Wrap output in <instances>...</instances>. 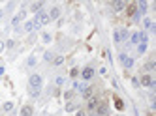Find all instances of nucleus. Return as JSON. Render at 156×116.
<instances>
[{"mask_svg": "<svg viewBox=\"0 0 156 116\" xmlns=\"http://www.w3.org/2000/svg\"><path fill=\"white\" fill-rule=\"evenodd\" d=\"M49 23H51V19H49V15H47L45 11H40V13H36V17H34L36 28H40V26H43V25H49Z\"/></svg>", "mask_w": 156, "mask_h": 116, "instance_id": "obj_1", "label": "nucleus"}, {"mask_svg": "<svg viewBox=\"0 0 156 116\" xmlns=\"http://www.w3.org/2000/svg\"><path fill=\"white\" fill-rule=\"evenodd\" d=\"M137 81H139V84H141V86H147V88H150V86H154V84H156V82H154V79L150 77L149 73L141 75V79H137Z\"/></svg>", "mask_w": 156, "mask_h": 116, "instance_id": "obj_2", "label": "nucleus"}, {"mask_svg": "<svg viewBox=\"0 0 156 116\" xmlns=\"http://www.w3.org/2000/svg\"><path fill=\"white\" fill-rule=\"evenodd\" d=\"M30 88H42V75L34 73L30 77Z\"/></svg>", "mask_w": 156, "mask_h": 116, "instance_id": "obj_3", "label": "nucleus"}, {"mask_svg": "<svg viewBox=\"0 0 156 116\" xmlns=\"http://www.w3.org/2000/svg\"><path fill=\"white\" fill-rule=\"evenodd\" d=\"M119 58H121V62L124 64V67H126V69H130V67L134 66V58L126 56V53H121V56H119Z\"/></svg>", "mask_w": 156, "mask_h": 116, "instance_id": "obj_4", "label": "nucleus"}, {"mask_svg": "<svg viewBox=\"0 0 156 116\" xmlns=\"http://www.w3.org/2000/svg\"><path fill=\"white\" fill-rule=\"evenodd\" d=\"M25 17H26V11H25V10H21V11H19V13H17V15H15V17H13V21H11V25H13L15 28H17V25H19V23H21L23 19H25Z\"/></svg>", "mask_w": 156, "mask_h": 116, "instance_id": "obj_5", "label": "nucleus"}, {"mask_svg": "<svg viewBox=\"0 0 156 116\" xmlns=\"http://www.w3.org/2000/svg\"><path fill=\"white\" fill-rule=\"evenodd\" d=\"M92 75H94V69L92 67H85V69L81 71V77H83V81H90V79H92Z\"/></svg>", "mask_w": 156, "mask_h": 116, "instance_id": "obj_6", "label": "nucleus"}, {"mask_svg": "<svg viewBox=\"0 0 156 116\" xmlns=\"http://www.w3.org/2000/svg\"><path fill=\"white\" fill-rule=\"evenodd\" d=\"M94 113L98 114V116H107V113H109V111H107V105H105V103H98V107H96Z\"/></svg>", "mask_w": 156, "mask_h": 116, "instance_id": "obj_7", "label": "nucleus"}, {"mask_svg": "<svg viewBox=\"0 0 156 116\" xmlns=\"http://www.w3.org/2000/svg\"><path fill=\"white\" fill-rule=\"evenodd\" d=\"M126 6H128V4H126V2H122V0H119V2H111V8H113L115 11H122Z\"/></svg>", "mask_w": 156, "mask_h": 116, "instance_id": "obj_8", "label": "nucleus"}, {"mask_svg": "<svg viewBox=\"0 0 156 116\" xmlns=\"http://www.w3.org/2000/svg\"><path fill=\"white\" fill-rule=\"evenodd\" d=\"M47 15H49V19H58V17H60V8H57V6L51 8V11Z\"/></svg>", "mask_w": 156, "mask_h": 116, "instance_id": "obj_9", "label": "nucleus"}, {"mask_svg": "<svg viewBox=\"0 0 156 116\" xmlns=\"http://www.w3.org/2000/svg\"><path fill=\"white\" fill-rule=\"evenodd\" d=\"M81 95H83V99H90V97H92V86L89 84V86L85 88V90L81 92Z\"/></svg>", "mask_w": 156, "mask_h": 116, "instance_id": "obj_10", "label": "nucleus"}, {"mask_svg": "<svg viewBox=\"0 0 156 116\" xmlns=\"http://www.w3.org/2000/svg\"><path fill=\"white\" fill-rule=\"evenodd\" d=\"M42 8H43V2H32V4H30V10L34 11V13H40V11H42Z\"/></svg>", "mask_w": 156, "mask_h": 116, "instance_id": "obj_11", "label": "nucleus"}, {"mask_svg": "<svg viewBox=\"0 0 156 116\" xmlns=\"http://www.w3.org/2000/svg\"><path fill=\"white\" fill-rule=\"evenodd\" d=\"M87 86H89L87 82H77V81H75V82H73V92H83Z\"/></svg>", "mask_w": 156, "mask_h": 116, "instance_id": "obj_12", "label": "nucleus"}, {"mask_svg": "<svg viewBox=\"0 0 156 116\" xmlns=\"http://www.w3.org/2000/svg\"><path fill=\"white\" fill-rule=\"evenodd\" d=\"M119 38H121V41H126V39L130 38L128 30H126V28H121V30H119Z\"/></svg>", "mask_w": 156, "mask_h": 116, "instance_id": "obj_13", "label": "nucleus"}, {"mask_svg": "<svg viewBox=\"0 0 156 116\" xmlns=\"http://www.w3.org/2000/svg\"><path fill=\"white\" fill-rule=\"evenodd\" d=\"M21 116H32V107L30 105H25L21 109Z\"/></svg>", "mask_w": 156, "mask_h": 116, "instance_id": "obj_14", "label": "nucleus"}, {"mask_svg": "<svg viewBox=\"0 0 156 116\" xmlns=\"http://www.w3.org/2000/svg\"><path fill=\"white\" fill-rule=\"evenodd\" d=\"M96 107H98V99H96V97H90V99H89V109H90V111H96Z\"/></svg>", "mask_w": 156, "mask_h": 116, "instance_id": "obj_15", "label": "nucleus"}, {"mask_svg": "<svg viewBox=\"0 0 156 116\" xmlns=\"http://www.w3.org/2000/svg\"><path fill=\"white\" fill-rule=\"evenodd\" d=\"M135 6H137V8H139V10H137V11H139V13H145V11H147V6H149V4H147V2H145V0H143V2H139V4H135Z\"/></svg>", "mask_w": 156, "mask_h": 116, "instance_id": "obj_16", "label": "nucleus"}, {"mask_svg": "<svg viewBox=\"0 0 156 116\" xmlns=\"http://www.w3.org/2000/svg\"><path fill=\"white\" fill-rule=\"evenodd\" d=\"M126 8H128V15H132V17L137 13V6H135V4H130V6H126Z\"/></svg>", "mask_w": 156, "mask_h": 116, "instance_id": "obj_17", "label": "nucleus"}, {"mask_svg": "<svg viewBox=\"0 0 156 116\" xmlns=\"http://www.w3.org/2000/svg\"><path fill=\"white\" fill-rule=\"evenodd\" d=\"M73 111H77V103L70 101V103L66 105V113H73Z\"/></svg>", "mask_w": 156, "mask_h": 116, "instance_id": "obj_18", "label": "nucleus"}, {"mask_svg": "<svg viewBox=\"0 0 156 116\" xmlns=\"http://www.w3.org/2000/svg\"><path fill=\"white\" fill-rule=\"evenodd\" d=\"M34 28H36L34 21H26V23H25V32H32Z\"/></svg>", "mask_w": 156, "mask_h": 116, "instance_id": "obj_19", "label": "nucleus"}, {"mask_svg": "<svg viewBox=\"0 0 156 116\" xmlns=\"http://www.w3.org/2000/svg\"><path fill=\"white\" fill-rule=\"evenodd\" d=\"M2 109H4V113H10V111H13V103H11V101H6V103L2 105Z\"/></svg>", "mask_w": 156, "mask_h": 116, "instance_id": "obj_20", "label": "nucleus"}, {"mask_svg": "<svg viewBox=\"0 0 156 116\" xmlns=\"http://www.w3.org/2000/svg\"><path fill=\"white\" fill-rule=\"evenodd\" d=\"M53 64H55V66H62V64H64V56H62V54L55 56V58H53Z\"/></svg>", "mask_w": 156, "mask_h": 116, "instance_id": "obj_21", "label": "nucleus"}, {"mask_svg": "<svg viewBox=\"0 0 156 116\" xmlns=\"http://www.w3.org/2000/svg\"><path fill=\"white\" fill-rule=\"evenodd\" d=\"M149 41V36H147V32H139V43H147Z\"/></svg>", "mask_w": 156, "mask_h": 116, "instance_id": "obj_22", "label": "nucleus"}, {"mask_svg": "<svg viewBox=\"0 0 156 116\" xmlns=\"http://www.w3.org/2000/svg\"><path fill=\"white\" fill-rule=\"evenodd\" d=\"M130 43H139V32H134L130 36Z\"/></svg>", "mask_w": 156, "mask_h": 116, "instance_id": "obj_23", "label": "nucleus"}, {"mask_svg": "<svg viewBox=\"0 0 156 116\" xmlns=\"http://www.w3.org/2000/svg\"><path fill=\"white\" fill-rule=\"evenodd\" d=\"M143 26H145L147 30H153V21H150V19H145V21H143Z\"/></svg>", "mask_w": 156, "mask_h": 116, "instance_id": "obj_24", "label": "nucleus"}, {"mask_svg": "<svg viewBox=\"0 0 156 116\" xmlns=\"http://www.w3.org/2000/svg\"><path fill=\"white\" fill-rule=\"evenodd\" d=\"M145 51H147V43H139V45H137V53L143 54Z\"/></svg>", "mask_w": 156, "mask_h": 116, "instance_id": "obj_25", "label": "nucleus"}, {"mask_svg": "<svg viewBox=\"0 0 156 116\" xmlns=\"http://www.w3.org/2000/svg\"><path fill=\"white\" fill-rule=\"evenodd\" d=\"M42 41H43V43H49V41H51V34L43 32V34H42Z\"/></svg>", "mask_w": 156, "mask_h": 116, "instance_id": "obj_26", "label": "nucleus"}, {"mask_svg": "<svg viewBox=\"0 0 156 116\" xmlns=\"http://www.w3.org/2000/svg\"><path fill=\"white\" fill-rule=\"evenodd\" d=\"M53 58H55L53 53H45L43 54V60H45V62H53Z\"/></svg>", "mask_w": 156, "mask_h": 116, "instance_id": "obj_27", "label": "nucleus"}, {"mask_svg": "<svg viewBox=\"0 0 156 116\" xmlns=\"http://www.w3.org/2000/svg\"><path fill=\"white\" fill-rule=\"evenodd\" d=\"M153 69H154V62H147L145 64V71H147V73H150Z\"/></svg>", "mask_w": 156, "mask_h": 116, "instance_id": "obj_28", "label": "nucleus"}, {"mask_svg": "<svg viewBox=\"0 0 156 116\" xmlns=\"http://www.w3.org/2000/svg\"><path fill=\"white\" fill-rule=\"evenodd\" d=\"M30 95L32 97H38L40 95V88H30Z\"/></svg>", "mask_w": 156, "mask_h": 116, "instance_id": "obj_29", "label": "nucleus"}, {"mask_svg": "<svg viewBox=\"0 0 156 116\" xmlns=\"http://www.w3.org/2000/svg\"><path fill=\"white\" fill-rule=\"evenodd\" d=\"M73 94H75L73 90H68L66 94H64V99H71V97H73Z\"/></svg>", "mask_w": 156, "mask_h": 116, "instance_id": "obj_30", "label": "nucleus"}, {"mask_svg": "<svg viewBox=\"0 0 156 116\" xmlns=\"http://www.w3.org/2000/svg\"><path fill=\"white\" fill-rule=\"evenodd\" d=\"M26 64H28L30 67H32V66H36V56H30L28 60H26Z\"/></svg>", "mask_w": 156, "mask_h": 116, "instance_id": "obj_31", "label": "nucleus"}, {"mask_svg": "<svg viewBox=\"0 0 156 116\" xmlns=\"http://www.w3.org/2000/svg\"><path fill=\"white\" fill-rule=\"evenodd\" d=\"M115 105H117V109L121 111V109H124V103L121 101V99H117V101H115Z\"/></svg>", "mask_w": 156, "mask_h": 116, "instance_id": "obj_32", "label": "nucleus"}, {"mask_svg": "<svg viewBox=\"0 0 156 116\" xmlns=\"http://www.w3.org/2000/svg\"><path fill=\"white\" fill-rule=\"evenodd\" d=\"M55 82H57V86H62L64 84V77H57V79H55Z\"/></svg>", "mask_w": 156, "mask_h": 116, "instance_id": "obj_33", "label": "nucleus"}, {"mask_svg": "<svg viewBox=\"0 0 156 116\" xmlns=\"http://www.w3.org/2000/svg\"><path fill=\"white\" fill-rule=\"evenodd\" d=\"M113 39H115V43H121V38H119V30H115V34H113Z\"/></svg>", "mask_w": 156, "mask_h": 116, "instance_id": "obj_34", "label": "nucleus"}, {"mask_svg": "<svg viewBox=\"0 0 156 116\" xmlns=\"http://www.w3.org/2000/svg\"><path fill=\"white\" fill-rule=\"evenodd\" d=\"M75 116H87V114H85V111H83V109H77V111H75Z\"/></svg>", "mask_w": 156, "mask_h": 116, "instance_id": "obj_35", "label": "nucleus"}, {"mask_svg": "<svg viewBox=\"0 0 156 116\" xmlns=\"http://www.w3.org/2000/svg\"><path fill=\"white\" fill-rule=\"evenodd\" d=\"M15 45V41H13V39H10V41H6V47H10V49H11V47H13Z\"/></svg>", "mask_w": 156, "mask_h": 116, "instance_id": "obj_36", "label": "nucleus"}, {"mask_svg": "<svg viewBox=\"0 0 156 116\" xmlns=\"http://www.w3.org/2000/svg\"><path fill=\"white\" fill-rule=\"evenodd\" d=\"M4 49H6V41H2V39H0V53H2Z\"/></svg>", "mask_w": 156, "mask_h": 116, "instance_id": "obj_37", "label": "nucleus"}, {"mask_svg": "<svg viewBox=\"0 0 156 116\" xmlns=\"http://www.w3.org/2000/svg\"><path fill=\"white\" fill-rule=\"evenodd\" d=\"M100 73H102V75H107V67H100Z\"/></svg>", "mask_w": 156, "mask_h": 116, "instance_id": "obj_38", "label": "nucleus"}, {"mask_svg": "<svg viewBox=\"0 0 156 116\" xmlns=\"http://www.w3.org/2000/svg\"><path fill=\"white\" fill-rule=\"evenodd\" d=\"M4 71H6V67H4V66H0V75H4Z\"/></svg>", "mask_w": 156, "mask_h": 116, "instance_id": "obj_39", "label": "nucleus"}, {"mask_svg": "<svg viewBox=\"0 0 156 116\" xmlns=\"http://www.w3.org/2000/svg\"><path fill=\"white\" fill-rule=\"evenodd\" d=\"M89 116H98V114H96V113H94V111H92V113H90V114H89Z\"/></svg>", "mask_w": 156, "mask_h": 116, "instance_id": "obj_40", "label": "nucleus"}, {"mask_svg": "<svg viewBox=\"0 0 156 116\" xmlns=\"http://www.w3.org/2000/svg\"><path fill=\"white\" fill-rule=\"evenodd\" d=\"M2 15H4V11H2V10H0V17H2Z\"/></svg>", "mask_w": 156, "mask_h": 116, "instance_id": "obj_41", "label": "nucleus"}]
</instances>
